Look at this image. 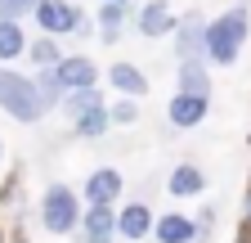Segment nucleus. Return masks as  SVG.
Instances as JSON below:
<instances>
[{
  "mask_svg": "<svg viewBox=\"0 0 251 243\" xmlns=\"http://www.w3.org/2000/svg\"><path fill=\"white\" fill-rule=\"evenodd\" d=\"M41 0H0V23H23L27 14H36Z\"/></svg>",
  "mask_w": 251,
  "mask_h": 243,
  "instance_id": "5701e85b",
  "label": "nucleus"
},
{
  "mask_svg": "<svg viewBox=\"0 0 251 243\" xmlns=\"http://www.w3.org/2000/svg\"><path fill=\"white\" fill-rule=\"evenodd\" d=\"M76 234H81L76 243H112V239H121L117 234V207H85V221H81Z\"/></svg>",
  "mask_w": 251,
  "mask_h": 243,
  "instance_id": "9d476101",
  "label": "nucleus"
},
{
  "mask_svg": "<svg viewBox=\"0 0 251 243\" xmlns=\"http://www.w3.org/2000/svg\"><path fill=\"white\" fill-rule=\"evenodd\" d=\"M108 117H112V126H135V122H139V99H112L108 104Z\"/></svg>",
  "mask_w": 251,
  "mask_h": 243,
  "instance_id": "4be33fe9",
  "label": "nucleus"
},
{
  "mask_svg": "<svg viewBox=\"0 0 251 243\" xmlns=\"http://www.w3.org/2000/svg\"><path fill=\"white\" fill-rule=\"evenodd\" d=\"M94 23H99V41H121V27H126V5H99V14H94Z\"/></svg>",
  "mask_w": 251,
  "mask_h": 243,
  "instance_id": "412c9836",
  "label": "nucleus"
},
{
  "mask_svg": "<svg viewBox=\"0 0 251 243\" xmlns=\"http://www.w3.org/2000/svg\"><path fill=\"white\" fill-rule=\"evenodd\" d=\"M36 216H41V230L54 234V239H68L81 230L85 221V198L72 189V185H63V180H54V185H45L41 203H36Z\"/></svg>",
  "mask_w": 251,
  "mask_h": 243,
  "instance_id": "f03ea898",
  "label": "nucleus"
},
{
  "mask_svg": "<svg viewBox=\"0 0 251 243\" xmlns=\"http://www.w3.org/2000/svg\"><path fill=\"white\" fill-rule=\"evenodd\" d=\"M27 32H23V23H0V63H14V59L27 54Z\"/></svg>",
  "mask_w": 251,
  "mask_h": 243,
  "instance_id": "a211bd4d",
  "label": "nucleus"
},
{
  "mask_svg": "<svg viewBox=\"0 0 251 243\" xmlns=\"http://www.w3.org/2000/svg\"><path fill=\"white\" fill-rule=\"evenodd\" d=\"M27 59H31V68H58L68 54L58 50V36H36L27 45Z\"/></svg>",
  "mask_w": 251,
  "mask_h": 243,
  "instance_id": "6ab92c4d",
  "label": "nucleus"
},
{
  "mask_svg": "<svg viewBox=\"0 0 251 243\" xmlns=\"http://www.w3.org/2000/svg\"><path fill=\"white\" fill-rule=\"evenodd\" d=\"M175 27H179V18H175V9L166 5V0H148V5L135 14V32H139V36H148V41L175 36Z\"/></svg>",
  "mask_w": 251,
  "mask_h": 243,
  "instance_id": "0eeeda50",
  "label": "nucleus"
},
{
  "mask_svg": "<svg viewBox=\"0 0 251 243\" xmlns=\"http://www.w3.org/2000/svg\"><path fill=\"white\" fill-rule=\"evenodd\" d=\"M121 194H126L121 167H94L85 176V189H81L85 207H112V203H121Z\"/></svg>",
  "mask_w": 251,
  "mask_h": 243,
  "instance_id": "423d86ee",
  "label": "nucleus"
},
{
  "mask_svg": "<svg viewBox=\"0 0 251 243\" xmlns=\"http://www.w3.org/2000/svg\"><path fill=\"white\" fill-rule=\"evenodd\" d=\"M0 113H9L23 126H36L45 117V104H41V90H36V77H27L9 63H0Z\"/></svg>",
  "mask_w": 251,
  "mask_h": 243,
  "instance_id": "7ed1b4c3",
  "label": "nucleus"
},
{
  "mask_svg": "<svg viewBox=\"0 0 251 243\" xmlns=\"http://www.w3.org/2000/svg\"><path fill=\"white\" fill-rule=\"evenodd\" d=\"M247 189H251V176H247Z\"/></svg>",
  "mask_w": 251,
  "mask_h": 243,
  "instance_id": "c756f323",
  "label": "nucleus"
},
{
  "mask_svg": "<svg viewBox=\"0 0 251 243\" xmlns=\"http://www.w3.org/2000/svg\"><path fill=\"white\" fill-rule=\"evenodd\" d=\"M175 90H179V95H202V99H211V72H206V63H179Z\"/></svg>",
  "mask_w": 251,
  "mask_h": 243,
  "instance_id": "2eb2a0df",
  "label": "nucleus"
},
{
  "mask_svg": "<svg viewBox=\"0 0 251 243\" xmlns=\"http://www.w3.org/2000/svg\"><path fill=\"white\" fill-rule=\"evenodd\" d=\"M206 113H211V99H202V95H175L166 99V122L175 131H193V126H202L206 122Z\"/></svg>",
  "mask_w": 251,
  "mask_h": 243,
  "instance_id": "6e6552de",
  "label": "nucleus"
},
{
  "mask_svg": "<svg viewBox=\"0 0 251 243\" xmlns=\"http://www.w3.org/2000/svg\"><path fill=\"white\" fill-rule=\"evenodd\" d=\"M193 221H198V243H211V230H215V207H202Z\"/></svg>",
  "mask_w": 251,
  "mask_h": 243,
  "instance_id": "393cba45",
  "label": "nucleus"
},
{
  "mask_svg": "<svg viewBox=\"0 0 251 243\" xmlns=\"http://www.w3.org/2000/svg\"><path fill=\"white\" fill-rule=\"evenodd\" d=\"M99 5H130V0H99Z\"/></svg>",
  "mask_w": 251,
  "mask_h": 243,
  "instance_id": "cd10ccee",
  "label": "nucleus"
},
{
  "mask_svg": "<svg viewBox=\"0 0 251 243\" xmlns=\"http://www.w3.org/2000/svg\"><path fill=\"white\" fill-rule=\"evenodd\" d=\"M36 27H41V36H90V14L76 5V0H41L36 5Z\"/></svg>",
  "mask_w": 251,
  "mask_h": 243,
  "instance_id": "20e7f679",
  "label": "nucleus"
},
{
  "mask_svg": "<svg viewBox=\"0 0 251 243\" xmlns=\"http://www.w3.org/2000/svg\"><path fill=\"white\" fill-rule=\"evenodd\" d=\"M242 216H247V221H251V189H247V194H242Z\"/></svg>",
  "mask_w": 251,
  "mask_h": 243,
  "instance_id": "bb28decb",
  "label": "nucleus"
},
{
  "mask_svg": "<svg viewBox=\"0 0 251 243\" xmlns=\"http://www.w3.org/2000/svg\"><path fill=\"white\" fill-rule=\"evenodd\" d=\"M108 99H103V90L99 86H90V90H68V99H63V113H68L72 122L81 117V113H90V108H103Z\"/></svg>",
  "mask_w": 251,
  "mask_h": 243,
  "instance_id": "aec40b11",
  "label": "nucleus"
},
{
  "mask_svg": "<svg viewBox=\"0 0 251 243\" xmlns=\"http://www.w3.org/2000/svg\"><path fill=\"white\" fill-rule=\"evenodd\" d=\"M251 36V9L247 5H233L225 14H215L206 23V63L215 68H233L238 63V54Z\"/></svg>",
  "mask_w": 251,
  "mask_h": 243,
  "instance_id": "f257e3e1",
  "label": "nucleus"
},
{
  "mask_svg": "<svg viewBox=\"0 0 251 243\" xmlns=\"http://www.w3.org/2000/svg\"><path fill=\"white\" fill-rule=\"evenodd\" d=\"M108 86L117 90V95H126V99H144V95H148V77H144L135 63H126V59L108 68Z\"/></svg>",
  "mask_w": 251,
  "mask_h": 243,
  "instance_id": "4468645a",
  "label": "nucleus"
},
{
  "mask_svg": "<svg viewBox=\"0 0 251 243\" xmlns=\"http://www.w3.org/2000/svg\"><path fill=\"white\" fill-rule=\"evenodd\" d=\"M238 243H251V221L242 216V225H238Z\"/></svg>",
  "mask_w": 251,
  "mask_h": 243,
  "instance_id": "a878e982",
  "label": "nucleus"
},
{
  "mask_svg": "<svg viewBox=\"0 0 251 243\" xmlns=\"http://www.w3.org/2000/svg\"><path fill=\"white\" fill-rule=\"evenodd\" d=\"M18 189H23V171L14 167L5 180H0V207H14V198H18Z\"/></svg>",
  "mask_w": 251,
  "mask_h": 243,
  "instance_id": "b1692460",
  "label": "nucleus"
},
{
  "mask_svg": "<svg viewBox=\"0 0 251 243\" xmlns=\"http://www.w3.org/2000/svg\"><path fill=\"white\" fill-rule=\"evenodd\" d=\"M108 126H112V117H108V104H103V108L81 113V117L72 122V135H76V140H103V135H108Z\"/></svg>",
  "mask_w": 251,
  "mask_h": 243,
  "instance_id": "dca6fc26",
  "label": "nucleus"
},
{
  "mask_svg": "<svg viewBox=\"0 0 251 243\" xmlns=\"http://www.w3.org/2000/svg\"><path fill=\"white\" fill-rule=\"evenodd\" d=\"M152 225H157V216H152V207H148V203H126V207L117 212V234H121V239H130V243L152 239Z\"/></svg>",
  "mask_w": 251,
  "mask_h": 243,
  "instance_id": "1a4fd4ad",
  "label": "nucleus"
},
{
  "mask_svg": "<svg viewBox=\"0 0 251 243\" xmlns=\"http://www.w3.org/2000/svg\"><path fill=\"white\" fill-rule=\"evenodd\" d=\"M0 162H5V140H0Z\"/></svg>",
  "mask_w": 251,
  "mask_h": 243,
  "instance_id": "c85d7f7f",
  "label": "nucleus"
},
{
  "mask_svg": "<svg viewBox=\"0 0 251 243\" xmlns=\"http://www.w3.org/2000/svg\"><path fill=\"white\" fill-rule=\"evenodd\" d=\"M152 243H198V221L184 212H162L152 225Z\"/></svg>",
  "mask_w": 251,
  "mask_h": 243,
  "instance_id": "9b49d317",
  "label": "nucleus"
},
{
  "mask_svg": "<svg viewBox=\"0 0 251 243\" xmlns=\"http://www.w3.org/2000/svg\"><path fill=\"white\" fill-rule=\"evenodd\" d=\"M36 90H41L45 113L50 108H63V99H68V86L58 81V68H36Z\"/></svg>",
  "mask_w": 251,
  "mask_h": 243,
  "instance_id": "f3484780",
  "label": "nucleus"
},
{
  "mask_svg": "<svg viewBox=\"0 0 251 243\" xmlns=\"http://www.w3.org/2000/svg\"><path fill=\"white\" fill-rule=\"evenodd\" d=\"M166 194H171V198H198V194H206V171H202L198 162H179V167H171V176H166Z\"/></svg>",
  "mask_w": 251,
  "mask_h": 243,
  "instance_id": "ddd939ff",
  "label": "nucleus"
},
{
  "mask_svg": "<svg viewBox=\"0 0 251 243\" xmlns=\"http://www.w3.org/2000/svg\"><path fill=\"white\" fill-rule=\"evenodd\" d=\"M58 81L68 90H90V86H99V63L90 54H68L58 63Z\"/></svg>",
  "mask_w": 251,
  "mask_h": 243,
  "instance_id": "f8f14e48",
  "label": "nucleus"
},
{
  "mask_svg": "<svg viewBox=\"0 0 251 243\" xmlns=\"http://www.w3.org/2000/svg\"><path fill=\"white\" fill-rule=\"evenodd\" d=\"M206 23L198 9H188L175 27V59L179 63H206Z\"/></svg>",
  "mask_w": 251,
  "mask_h": 243,
  "instance_id": "39448f33",
  "label": "nucleus"
},
{
  "mask_svg": "<svg viewBox=\"0 0 251 243\" xmlns=\"http://www.w3.org/2000/svg\"><path fill=\"white\" fill-rule=\"evenodd\" d=\"M247 144H251V131H247Z\"/></svg>",
  "mask_w": 251,
  "mask_h": 243,
  "instance_id": "7c9ffc66",
  "label": "nucleus"
}]
</instances>
